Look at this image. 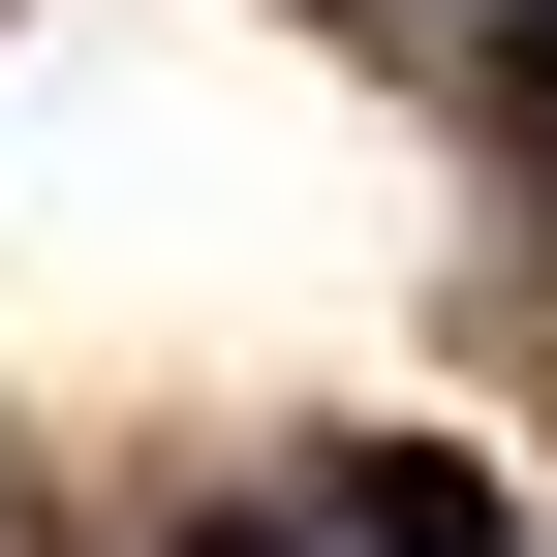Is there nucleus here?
<instances>
[{
	"label": "nucleus",
	"instance_id": "obj_1",
	"mask_svg": "<svg viewBox=\"0 0 557 557\" xmlns=\"http://www.w3.org/2000/svg\"><path fill=\"white\" fill-rule=\"evenodd\" d=\"M310 527H341V557H527L465 434H341V465H310Z\"/></svg>",
	"mask_w": 557,
	"mask_h": 557
},
{
	"label": "nucleus",
	"instance_id": "obj_2",
	"mask_svg": "<svg viewBox=\"0 0 557 557\" xmlns=\"http://www.w3.org/2000/svg\"><path fill=\"white\" fill-rule=\"evenodd\" d=\"M186 557H341V527H310V496H218V527H186Z\"/></svg>",
	"mask_w": 557,
	"mask_h": 557
}]
</instances>
